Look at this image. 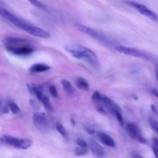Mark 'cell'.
I'll use <instances>...</instances> for the list:
<instances>
[{
    "label": "cell",
    "mask_w": 158,
    "mask_h": 158,
    "mask_svg": "<svg viewBox=\"0 0 158 158\" xmlns=\"http://www.w3.org/2000/svg\"><path fill=\"white\" fill-rule=\"evenodd\" d=\"M0 15L5 19L7 20L8 22L12 23V25L23 29V31L30 34V35L43 39H49L50 37V33L48 32L47 31L39 27V26H35V25L31 24L29 22L16 16L12 12L8 11L7 9L1 7V6H0Z\"/></svg>",
    "instance_id": "obj_1"
},
{
    "label": "cell",
    "mask_w": 158,
    "mask_h": 158,
    "mask_svg": "<svg viewBox=\"0 0 158 158\" xmlns=\"http://www.w3.org/2000/svg\"><path fill=\"white\" fill-rule=\"evenodd\" d=\"M6 49L11 53L17 56H29L34 52L31 41L20 37L9 36L4 40Z\"/></svg>",
    "instance_id": "obj_2"
},
{
    "label": "cell",
    "mask_w": 158,
    "mask_h": 158,
    "mask_svg": "<svg viewBox=\"0 0 158 158\" xmlns=\"http://www.w3.org/2000/svg\"><path fill=\"white\" fill-rule=\"evenodd\" d=\"M65 49L77 60H83L94 68H98L100 63L97 55L92 49L80 44H70L65 46Z\"/></svg>",
    "instance_id": "obj_3"
},
{
    "label": "cell",
    "mask_w": 158,
    "mask_h": 158,
    "mask_svg": "<svg viewBox=\"0 0 158 158\" xmlns=\"http://www.w3.org/2000/svg\"><path fill=\"white\" fill-rule=\"evenodd\" d=\"M75 27L77 28V29H78L80 32H83V33H86L87 35H89V36L93 37L94 39H95L96 40L99 41L100 43H101L102 44L105 45V46H112L113 42L108 38L106 35H105L104 34L102 33V32H99L98 30H96V29H93V28L89 27L87 26H85L83 24H80V23H77L75 24Z\"/></svg>",
    "instance_id": "obj_4"
},
{
    "label": "cell",
    "mask_w": 158,
    "mask_h": 158,
    "mask_svg": "<svg viewBox=\"0 0 158 158\" xmlns=\"http://www.w3.org/2000/svg\"><path fill=\"white\" fill-rule=\"evenodd\" d=\"M0 141L5 144L22 150L28 149L31 148L32 145V141L29 139L18 138V137H12L9 135H2L0 137Z\"/></svg>",
    "instance_id": "obj_5"
},
{
    "label": "cell",
    "mask_w": 158,
    "mask_h": 158,
    "mask_svg": "<svg viewBox=\"0 0 158 158\" xmlns=\"http://www.w3.org/2000/svg\"><path fill=\"white\" fill-rule=\"evenodd\" d=\"M27 88L31 94H33L34 96L36 97L39 101L43 105V106L48 111L52 112L53 108H52V104H51L50 100H49V99L46 95H44V94L43 93V89H42L41 86H40L38 84H34V83H28Z\"/></svg>",
    "instance_id": "obj_6"
},
{
    "label": "cell",
    "mask_w": 158,
    "mask_h": 158,
    "mask_svg": "<svg viewBox=\"0 0 158 158\" xmlns=\"http://www.w3.org/2000/svg\"><path fill=\"white\" fill-rule=\"evenodd\" d=\"M101 103H103L104 107L106 108V109H107L108 110L116 117V119H117V121L119 122V123H120L121 126H123L124 120H123L121 108L119 106V105H117V103H114L110 97H106V96L105 95H103Z\"/></svg>",
    "instance_id": "obj_7"
},
{
    "label": "cell",
    "mask_w": 158,
    "mask_h": 158,
    "mask_svg": "<svg viewBox=\"0 0 158 158\" xmlns=\"http://www.w3.org/2000/svg\"><path fill=\"white\" fill-rule=\"evenodd\" d=\"M126 2L127 3L129 6H132L133 8L137 10V12H140V14H142L144 16L148 17L150 19L153 20L154 22H157L158 23V15L155 12L152 11L151 9H150L148 6H146L145 5L141 4V3L137 2L134 1H126Z\"/></svg>",
    "instance_id": "obj_8"
},
{
    "label": "cell",
    "mask_w": 158,
    "mask_h": 158,
    "mask_svg": "<svg viewBox=\"0 0 158 158\" xmlns=\"http://www.w3.org/2000/svg\"><path fill=\"white\" fill-rule=\"evenodd\" d=\"M32 121L37 129L41 131H46L49 129V122L45 113L37 112L32 116Z\"/></svg>",
    "instance_id": "obj_9"
},
{
    "label": "cell",
    "mask_w": 158,
    "mask_h": 158,
    "mask_svg": "<svg viewBox=\"0 0 158 158\" xmlns=\"http://www.w3.org/2000/svg\"><path fill=\"white\" fill-rule=\"evenodd\" d=\"M116 50L120 53L125 54L127 56H131L134 57H139V58H144L149 59V56L148 54L144 53L142 51L133 47H128V46H117L115 47Z\"/></svg>",
    "instance_id": "obj_10"
},
{
    "label": "cell",
    "mask_w": 158,
    "mask_h": 158,
    "mask_svg": "<svg viewBox=\"0 0 158 158\" xmlns=\"http://www.w3.org/2000/svg\"><path fill=\"white\" fill-rule=\"evenodd\" d=\"M127 131L128 135L130 136L131 138L137 139V140H138L139 141L143 143H146V140L142 137L140 131H139L138 127L136 124L133 123H127Z\"/></svg>",
    "instance_id": "obj_11"
},
{
    "label": "cell",
    "mask_w": 158,
    "mask_h": 158,
    "mask_svg": "<svg viewBox=\"0 0 158 158\" xmlns=\"http://www.w3.org/2000/svg\"><path fill=\"white\" fill-rule=\"evenodd\" d=\"M89 149L94 156L97 158H103L105 156V151L100 144L94 140L89 142Z\"/></svg>",
    "instance_id": "obj_12"
},
{
    "label": "cell",
    "mask_w": 158,
    "mask_h": 158,
    "mask_svg": "<svg viewBox=\"0 0 158 158\" xmlns=\"http://www.w3.org/2000/svg\"><path fill=\"white\" fill-rule=\"evenodd\" d=\"M97 138H98V140H100L102 143H103V144L106 145V146L110 147V148H114V147H115L116 143L115 141L114 140V139L111 137H110L108 134H105V133H97Z\"/></svg>",
    "instance_id": "obj_13"
},
{
    "label": "cell",
    "mask_w": 158,
    "mask_h": 158,
    "mask_svg": "<svg viewBox=\"0 0 158 158\" xmlns=\"http://www.w3.org/2000/svg\"><path fill=\"white\" fill-rule=\"evenodd\" d=\"M49 69H50V66L44 63H35L30 66L29 71L31 73H40L46 72Z\"/></svg>",
    "instance_id": "obj_14"
},
{
    "label": "cell",
    "mask_w": 158,
    "mask_h": 158,
    "mask_svg": "<svg viewBox=\"0 0 158 158\" xmlns=\"http://www.w3.org/2000/svg\"><path fill=\"white\" fill-rule=\"evenodd\" d=\"M76 85L79 89H82L83 91H88L89 89V84L87 80L83 77H78L76 80Z\"/></svg>",
    "instance_id": "obj_15"
},
{
    "label": "cell",
    "mask_w": 158,
    "mask_h": 158,
    "mask_svg": "<svg viewBox=\"0 0 158 158\" xmlns=\"http://www.w3.org/2000/svg\"><path fill=\"white\" fill-rule=\"evenodd\" d=\"M62 86H63V89L69 95L73 94V87L72 84H71L70 82L67 80H62Z\"/></svg>",
    "instance_id": "obj_16"
},
{
    "label": "cell",
    "mask_w": 158,
    "mask_h": 158,
    "mask_svg": "<svg viewBox=\"0 0 158 158\" xmlns=\"http://www.w3.org/2000/svg\"><path fill=\"white\" fill-rule=\"evenodd\" d=\"M28 1H29L32 6L38 8V9H41V10H47V7H46L43 3H42L41 2L39 1V0H28Z\"/></svg>",
    "instance_id": "obj_17"
},
{
    "label": "cell",
    "mask_w": 158,
    "mask_h": 158,
    "mask_svg": "<svg viewBox=\"0 0 158 158\" xmlns=\"http://www.w3.org/2000/svg\"><path fill=\"white\" fill-rule=\"evenodd\" d=\"M102 97H103V94H100L98 90L94 91V93L92 95V99L96 104L97 103H101Z\"/></svg>",
    "instance_id": "obj_18"
},
{
    "label": "cell",
    "mask_w": 158,
    "mask_h": 158,
    "mask_svg": "<svg viewBox=\"0 0 158 158\" xmlns=\"http://www.w3.org/2000/svg\"><path fill=\"white\" fill-rule=\"evenodd\" d=\"M56 127L57 131H58V132L60 133V134H61L63 137L66 138V137H68V134H67V131H66V128H65L61 124V123H57Z\"/></svg>",
    "instance_id": "obj_19"
},
{
    "label": "cell",
    "mask_w": 158,
    "mask_h": 158,
    "mask_svg": "<svg viewBox=\"0 0 158 158\" xmlns=\"http://www.w3.org/2000/svg\"><path fill=\"white\" fill-rule=\"evenodd\" d=\"M9 109H10V110L12 111L13 114H17L20 112L19 106L16 103H14V102H9Z\"/></svg>",
    "instance_id": "obj_20"
},
{
    "label": "cell",
    "mask_w": 158,
    "mask_h": 158,
    "mask_svg": "<svg viewBox=\"0 0 158 158\" xmlns=\"http://www.w3.org/2000/svg\"><path fill=\"white\" fill-rule=\"evenodd\" d=\"M149 123L151 126V129L154 131L155 133L158 134V121L156 120L154 118H150L149 119Z\"/></svg>",
    "instance_id": "obj_21"
},
{
    "label": "cell",
    "mask_w": 158,
    "mask_h": 158,
    "mask_svg": "<svg viewBox=\"0 0 158 158\" xmlns=\"http://www.w3.org/2000/svg\"><path fill=\"white\" fill-rule=\"evenodd\" d=\"M152 150L156 158H158V140L157 138L153 139Z\"/></svg>",
    "instance_id": "obj_22"
},
{
    "label": "cell",
    "mask_w": 158,
    "mask_h": 158,
    "mask_svg": "<svg viewBox=\"0 0 158 158\" xmlns=\"http://www.w3.org/2000/svg\"><path fill=\"white\" fill-rule=\"evenodd\" d=\"M87 153H88L87 148L78 147V148L75 150V154L77 156H83L85 155V154H87Z\"/></svg>",
    "instance_id": "obj_23"
},
{
    "label": "cell",
    "mask_w": 158,
    "mask_h": 158,
    "mask_svg": "<svg viewBox=\"0 0 158 158\" xmlns=\"http://www.w3.org/2000/svg\"><path fill=\"white\" fill-rule=\"evenodd\" d=\"M49 93L53 97H58V91H57L56 87L55 86H51L49 87Z\"/></svg>",
    "instance_id": "obj_24"
},
{
    "label": "cell",
    "mask_w": 158,
    "mask_h": 158,
    "mask_svg": "<svg viewBox=\"0 0 158 158\" xmlns=\"http://www.w3.org/2000/svg\"><path fill=\"white\" fill-rule=\"evenodd\" d=\"M77 143L78 145V147H80V148H87V143H86V142L85 140H82V139H77Z\"/></svg>",
    "instance_id": "obj_25"
},
{
    "label": "cell",
    "mask_w": 158,
    "mask_h": 158,
    "mask_svg": "<svg viewBox=\"0 0 158 158\" xmlns=\"http://www.w3.org/2000/svg\"><path fill=\"white\" fill-rule=\"evenodd\" d=\"M151 110H152L153 113H154V114H156V115L158 116V109H157V107H156L155 105L152 104V105H151Z\"/></svg>",
    "instance_id": "obj_26"
},
{
    "label": "cell",
    "mask_w": 158,
    "mask_h": 158,
    "mask_svg": "<svg viewBox=\"0 0 158 158\" xmlns=\"http://www.w3.org/2000/svg\"><path fill=\"white\" fill-rule=\"evenodd\" d=\"M151 93L152 95H154V97H156L157 98H158V89H151Z\"/></svg>",
    "instance_id": "obj_27"
},
{
    "label": "cell",
    "mask_w": 158,
    "mask_h": 158,
    "mask_svg": "<svg viewBox=\"0 0 158 158\" xmlns=\"http://www.w3.org/2000/svg\"><path fill=\"white\" fill-rule=\"evenodd\" d=\"M131 158H143V157H140V156H139V155H137V154H134V155Z\"/></svg>",
    "instance_id": "obj_28"
},
{
    "label": "cell",
    "mask_w": 158,
    "mask_h": 158,
    "mask_svg": "<svg viewBox=\"0 0 158 158\" xmlns=\"http://www.w3.org/2000/svg\"><path fill=\"white\" fill-rule=\"evenodd\" d=\"M156 78H157V80L158 82V69L156 70Z\"/></svg>",
    "instance_id": "obj_29"
},
{
    "label": "cell",
    "mask_w": 158,
    "mask_h": 158,
    "mask_svg": "<svg viewBox=\"0 0 158 158\" xmlns=\"http://www.w3.org/2000/svg\"><path fill=\"white\" fill-rule=\"evenodd\" d=\"M1 5H3V2L2 1V0H0V6H1Z\"/></svg>",
    "instance_id": "obj_30"
},
{
    "label": "cell",
    "mask_w": 158,
    "mask_h": 158,
    "mask_svg": "<svg viewBox=\"0 0 158 158\" xmlns=\"http://www.w3.org/2000/svg\"><path fill=\"white\" fill-rule=\"evenodd\" d=\"M0 106H1V103H0Z\"/></svg>",
    "instance_id": "obj_31"
}]
</instances>
